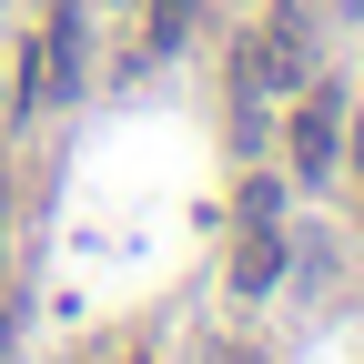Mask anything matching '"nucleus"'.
Wrapping results in <instances>:
<instances>
[{"label": "nucleus", "mask_w": 364, "mask_h": 364, "mask_svg": "<svg viewBox=\"0 0 364 364\" xmlns=\"http://www.w3.org/2000/svg\"><path fill=\"white\" fill-rule=\"evenodd\" d=\"M304 71H314V21H304V11L253 21V41H243V81H253V91H294Z\"/></svg>", "instance_id": "f257e3e1"}, {"label": "nucleus", "mask_w": 364, "mask_h": 364, "mask_svg": "<svg viewBox=\"0 0 364 364\" xmlns=\"http://www.w3.org/2000/svg\"><path fill=\"white\" fill-rule=\"evenodd\" d=\"M273 273H284V233H273V223H253V243L233 253V284H243V294H263Z\"/></svg>", "instance_id": "20e7f679"}, {"label": "nucleus", "mask_w": 364, "mask_h": 364, "mask_svg": "<svg viewBox=\"0 0 364 364\" xmlns=\"http://www.w3.org/2000/svg\"><path fill=\"white\" fill-rule=\"evenodd\" d=\"M193 11H203V0H152V51H172V41L193 31Z\"/></svg>", "instance_id": "39448f33"}, {"label": "nucleus", "mask_w": 364, "mask_h": 364, "mask_svg": "<svg viewBox=\"0 0 364 364\" xmlns=\"http://www.w3.org/2000/svg\"><path fill=\"white\" fill-rule=\"evenodd\" d=\"M334 142H344V81H314L294 102V182H324L334 172Z\"/></svg>", "instance_id": "f03ea898"}, {"label": "nucleus", "mask_w": 364, "mask_h": 364, "mask_svg": "<svg viewBox=\"0 0 364 364\" xmlns=\"http://www.w3.org/2000/svg\"><path fill=\"white\" fill-rule=\"evenodd\" d=\"M11 344H21V304H0V364H11Z\"/></svg>", "instance_id": "423d86ee"}, {"label": "nucleus", "mask_w": 364, "mask_h": 364, "mask_svg": "<svg viewBox=\"0 0 364 364\" xmlns=\"http://www.w3.org/2000/svg\"><path fill=\"white\" fill-rule=\"evenodd\" d=\"M81 71H91V61H81V0H61V11H51V41H41V81H31V91H41V102H71Z\"/></svg>", "instance_id": "7ed1b4c3"}]
</instances>
